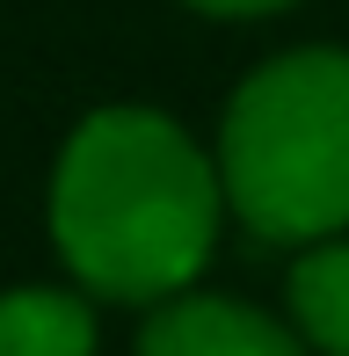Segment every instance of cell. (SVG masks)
Returning <instances> with one entry per match:
<instances>
[{
  "mask_svg": "<svg viewBox=\"0 0 349 356\" xmlns=\"http://www.w3.org/2000/svg\"><path fill=\"white\" fill-rule=\"evenodd\" d=\"M226 182L161 109H95L51 175V233L66 269L102 298L189 291L218 248Z\"/></svg>",
  "mask_w": 349,
  "mask_h": 356,
  "instance_id": "6da1fadb",
  "label": "cell"
},
{
  "mask_svg": "<svg viewBox=\"0 0 349 356\" xmlns=\"http://www.w3.org/2000/svg\"><path fill=\"white\" fill-rule=\"evenodd\" d=\"M218 182L247 233L320 248L349 225V51H291L241 80Z\"/></svg>",
  "mask_w": 349,
  "mask_h": 356,
  "instance_id": "7a4b0ae2",
  "label": "cell"
},
{
  "mask_svg": "<svg viewBox=\"0 0 349 356\" xmlns=\"http://www.w3.org/2000/svg\"><path fill=\"white\" fill-rule=\"evenodd\" d=\"M138 356H306L284 320L241 298H168L138 334Z\"/></svg>",
  "mask_w": 349,
  "mask_h": 356,
  "instance_id": "3957f363",
  "label": "cell"
},
{
  "mask_svg": "<svg viewBox=\"0 0 349 356\" xmlns=\"http://www.w3.org/2000/svg\"><path fill=\"white\" fill-rule=\"evenodd\" d=\"M0 356H95V313L73 291H8L0 298Z\"/></svg>",
  "mask_w": 349,
  "mask_h": 356,
  "instance_id": "277c9868",
  "label": "cell"
},
{
  "mask_svg": "<svg viewBox=\"0 0 349 356\" xmlns=\"http://www.w3.org/2000/svg\"><path fill=\"white\" fill-rule=\"evenodd\" d=\"M291 313L313 349L349 356V240H320L291 269Z\"/></svg>",
  "mask_w": 349,
  "mask_h": 356,
  "instance_id": "5b68a950",
  "label": "cell"
},
{
  "mask_svg": "<svg viewBox=\"0 0 349 356\" xmlns=\"http://www.w3.org/2000/svg\"><path fill=\"white\" fill-rule=\"evenodd\" d=\"M197 15H277V8H291V0H189Z\"/></svg>",
  "mask_w": 349,
  "mask_h": 356,
  "instance_id": "8992f818",
  "label": "cell"
}]
</instances>
